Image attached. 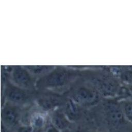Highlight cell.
Instances as JSON below:
<instances>
[{
  "instance_id": "obj_7",
  "label": "cell",
  "mask_w": 132,
  "mask_h": 132,
  "mask_svg": "<svg viewBox=\"0 0 132 132\" xmlns=\"http://www.w3.org/2000/svg\"><path fill=\"white\" fill-rule=\"evenodd\" d=\"M31 127L33 132H44V126L45 125V119L44 117L40 114H37L31 119Z\"/></svg>"
},
{
  "instance_id": "obj_11",
  "label": "cell",
  "mask_w": 132,
  "mask_h": 132,
  "mask_svg": "<svg viewBox=\"0 0 132 132\" xmlns=\"http://www.w3.org/2000/svg\"><path fill=\"white\" fill-rule=\"evenodd\" d=\"M1 132H10L7 127L4 124L2 123L1 125Z\"/></svg>"
},
{
  "instance_id": "obj_5",
  "label": "cell",
  "mask_w": 132,
  "mask_h": 132,
  "mask_svg": "<svg viewBox=\"0 0 132 132\" xmlns=\"http://www.w3.org/2000/svg\"><path fill=\"white\" fill-rule=\"evenodd\" d=\"M68 79V75L66 73L60 72L53 73L46 78V84L49 86H56L62 85Z\"/></svg>"
},
{
  "instance_id": "obj_6",
  "label": "cell",
  "mask_w": 132,
  "mask_h": 132,
  "mask_svg": "<svg viewBox=\"0 0 132 132\" xmlns=\"http://www.w3.org/2000/svg\"><path fill=\"white\" fill-rule=\"evenodd\" d=\"M52 121L53 125L59 131L66 130L69 125L68 119L60 113H55L52 117Z\"/></svg>"
},
{
  "instance_id": "obj_4",
  "label": "cell",
  "mask_w": 132,
  "mask_h": 132,
  "mask_svg": "<svg viewBox=\"0 0 132 132\" xmlns=\"http://www.w3.org/2000/svg\"><path fill=\"white\" fill-rule=\"evenodd\" d=\"M6 95L8 98L15 103H21L26 99V96L22 90L14 87H10L7 89Z\"/></svg>"
},
{
  "instance_id": "obj_8",
  "label": "cell",
  "mask_w": 132,
  "mask_h": 132,
  "mask_svg": "<svg viewBox=\"0 0 132 132\" xmlns=\"http://www.w3.org/2000/svg\"><path fill=\"white\" fill-rule=\"evenodd\" d=\"M65 115L69 120L74 121L77 119L78 116V110L76 105L72 101H69L67 103L65 106Z\"/></svg>"
},
{
  "instance_id": "obj_10",
  "label": "cell",
  "mask_w": 132,
  "mask_h": 132,
  "mask_svg": "<svg viewBox=\"0 0 132 132\" xmlns=\"http://www.w3.org/2000/svg\"><path fill=\"white\" fill-rule=\"evenodd\" d=\"M44 132H60V131H59L58 129H57L52 125L49 126L46 128H45Z\"/></svg>"
},
{
  "instance_id": "obj_1",
  "label": "cell",
  "mask_w": 132,
  "mask_h": 132,
  "mask_svg": "<svg viewBox=\"0 0 132 132\" xmlns=\"http://www.w3.org/2000/svg\"><path fill=\"white\" fill-rule=\"evenodd\" d=\"M19 114L17 110L11 107H6L2 111V119L6 126L13 127L19 123Z\"/></svg>"
},
{
  "instance_id": "obj_2",
  "label": "cell",
  "mask_w": 132,
  "mask_h": 132,
  "mask_svg": "<svg viewBox=\"0 0 132 132\" xmlns=\"http://www.w3.org/2000/svg\"><path fill=\"white\" fill-rule=\"evenodd\" d=\"M12 77L14 81L21 87H28L30 85L31 79L29 74L22 68H15L13 71Z\"/></svg>"
},
{
  "instance_id": "obj_9",
  "label": "cell",
  "mask_w": 132,
  "mask_h": 132,
  "mask_svg": "<svg viewBox=\"0 0 132 132\" xmlns=\"http://www.w3.org/2000/svg\"><path fill=\"white\" fill-rule=\"evenodd\" d=\"M16 132H33V130L31 126H25L19 128Z\"/></svg>"
},
{
  "instance_id": "obj_3",
  "label": "cell",
  "mask_w": 132,
  "mask_h": 132,
  "mask_svg": "<svg viewBox=\"0 0 132 132\" xmlns=\"http://www.w3.org/2000/svg\"><path fill=\"white\" fill-rule=\"evenodd\" d=\"M76 100L82 104H90L96 99V94L92 90L86 89H80L76 94Z\"/></svg>"
}]
</instances>
